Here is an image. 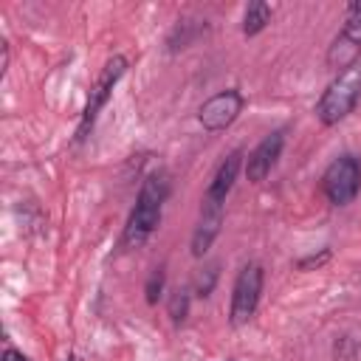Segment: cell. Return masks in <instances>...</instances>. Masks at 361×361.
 I'll use <instances>...</instances> for the list:
<instances>
[{
  "label": "cell",
  "instance_id": "cell-1",
  "mask_svg": "<svg viewBox=\"0 0 361 361\" xmlns=\"http://www.w3.org/2000/svg\"><path fill=\"white\" fill-rule=\"evenodd\" d=\"M169 195V180L164 172H149L138 189L135 206L127 217L124 234H121V245L124 248H138L147 243V237L158 228L161 223V212H164V200Z\"/></svg>",
  "mask_w": 361,
  "mask_h": 361
},
{
  "label": "cell",
  "instance_id": "cell-2",
  "mask_svg": "<svg viewBox=\"0 0 361 361\" xmlns=\"http://www.w3.org/2000/svg\"><path fill=\"white\" fill-rule=\"evenodd\" d=\"M358 99H361V59L353 62L350 68L338 71V76L324 87V93L316 104V116L324 127H333L353 113Z\"/></svg>",
  "mask_w": 361,
  "mask_h": 361
},
{
  "label": "cell",
  "instance_id": "cell-3",
  "mask_svg": "<svg viewBox=\"0 0 361 361\" xmlns=\"http://www.w3.org/2000/svg\"><path fill=\"white\" fill-rule=\"evenodd\" d=\"M361 189V161L355 155H338L322 175V192L330 206H347Z\"/></svg>",
  "mask_w": 361,
  "mask_h": 361
},
{
  "label": "cell",
  "instance_id": "cell-4",
  "mask_svg": "<svg viewBox=\"0 0 361 361\" xmlns=\"http://www.w3.org/2000/svg\"><path fill=\"white\" fill-rule=\"evenodd\" d=\"M262 282H265V271L259 262H248L240 268L234 288H231V307H228V322L234 327H243L257 313V305L262 296Z\"/></svg>",
  "mask_w": 361,
  "mask_h": 361
},
{
  "label": "cell",
  "instance_id": "cell-5",
  "mask_svg": "<svg viewBox=\"0 0 361 361\" xmlns=\"http://www.w3.org/2000/svg\"><path fill=\"white\" fill-rule=\"evenodd\" d=\"M124 71H127V59H124V56H113V59L104 62V68H102L96 85L90 87L87 104H85V110H82V118H79V127H76V141H85V138L90 135V130H93V124H96L102 107L107 104V99H110L113 87L118 85V79L124 76Z\"/></svg>",
  "mask_w": 361,
  "mask_h": 361
},
{
  "label": "cell",
  "instance_id": "cell-6",
  "mask_svg": "<svg viewBox=\"0 0 361 361\" xmlns=\"http://www.w3.org/2000/svg\"><path fill=\"white\" fill-rule=\"evenodd\" d=\"M358 59H361V0L347 6L344 23L327 48V65L333 71H338V68L344 71Z\"/></svg>",
  "mask_w": 361,
  "mask_h": 361
},
{
  "label": "cell",
  "instance_id": "cell-7",
  "mask_svg": "<svg viewBox=\"0 0 361 361\" xmlns=\"http://www.w3.org/2000/svg\"><path fill=\"white\" fill-rule=\"evenodd\" d=\"M243 107H245L243 93L234 90V87H228V90H220V93H214L212 99H206V102L200 104L197 121L203 124V130L217 133V130L231 127V124L237 121V116L243 113Z\"/></svg>",
  "mask_w": 361,
  "mask_h": 361
},
{
  "label": "cell",
  "instance_id": "cell-8",
  "mask_svg": "<svg viewBox=\"0 0 361 361\" xmlns=\"http://www.w3.org/2000/svg\"><path fill=\"white\" fill-rule=\"evenodd\" d=\"M282 147H285V133H282V130L268 133V135L248 152V158H245V178H248L251 183H262V180L271 175L276 158L282 155Z\"/></svg>",
  "mask_w": 361,
  "mask_h": 361
},
{
  "label": "cell",
  "instance_id": "cell-9",
  "mask_svg": "<svg viewBox=\"0 0 361 361\" xmlns=\"http://www.w3.org/2000/svg\"><path fill=\"white\" fill-rule=\"evenodd\" d=\"M240 164H243V152L234 149V152H228L226 161L217 166L212 183H209V189H206V195H203V206H206V209H223V203H226V197H228V192H231V186H234V180H237Z\"/></svg>",
  "mask_w": 361,
  "mask_h": 361
},
{
  "label": "cell",
  "instance_id": "cell-10",
  "mask_svg": "<svg viewBox=\"0 0 361 361\" xmlns=\"http://www.w3.org/2000/svg\"><path fill=\"white\" fill-rule=\"evenodd\" d=\"M220 223H223V209H206L200 206V220L192 231V257H206V251L212 248L214 237L220 234Z\"/></svg>",
  "mask_w": 361,
  "mask_h": 361
},
{
  "label": "cell",
  "instance_id": "cell-11",
  "mask_svg": "<svg viewBox=\"0 0 361 361\" xmlns=\"http://www.w3.org/2000/svg\"><path fill=\"white\" fill-rule=\"evenodd\" d=\"M268 23H271V6L262 3V0L248 3L245 14H243V34L245 37H257Z\"/></svg>",
  "mask_w": 361,
  "mask_h": 361
},
{
  "label": "cell",
  "instance_id": "cell-12",
  "mask_svg": "<svg viewBox=\"0 0 361 361\" xmlns=\"http://www.w3.org/2000/svg\"><path fill=\"white\" fill-rule=\"evenodd\" d=\"M189 305H192V293H189V288H178V290H172V296H169V316H172L175 324H180V322L189 316Z\"/></svg>",
  "mask_w": 361,
  "mask_h": 361
},
{
  "label": "cell",
  "instance_id": "cell-13",
  "mask_svg": "<svg viewBox=\"0 0 361 361\" xmlns=\"http://www.w3.org/2000/svg\"><path fill=\"white\" fill-rule=\"evenodd\" d=\"M217 276H220V265L217 262H212V265H206L200 274H197V279H195V293L197 296H209L212 293V288H214V282H217Z\"/></svg>",
  "mask_w": 361,
  "mask_h": 361
},
{
  "label": "cell",
  "instance_id": "cell-14",
  "mask_svg": "<svg viewBox=\"0 0 361 361\" xmlns=\"http://www.w3.org/2000/svg\"><path fill=\"white\" fill-rule=\"evenodd\" d=\"M164 282H166V274H164V268H155V271L149 274L147 285H144V296H147V305H158V299H161V293H164Z\"/></svg>",
  "mask_w": 361,
  "mask_h": 361
},
{
  "label": "cell",
  "instance_id": "cell-15",
  "mask_svg": "<svg viewBox=\"0 0 361 361\" xmlns=\"http://www.w3.org/2000/svg\"><path fill=\"white\" fill-rule=\"evenodd\" d=\"M358 341L353 338V336H341L338 341H336V347H333V353H336V358L338 361H353L355 355H358Z\"/></svg>",
  "mask_w": 361,
  "mask_h": 361
},
{
  "label": "cell",
  "instance_id": "cell-16",
  "mask_svg": "<svg viewBox=\"0 0 361 361\" xmlns=\"http://www.w3.org/2000/svg\"><path fill=\"white\" fill-rule=\"evenodd\" d=\"M327 259H330V248H322L319 254H307V257H302V259L296 262V268H299V271H310V268L324 265Z\"/></svg>",
  "mask_w": 361,
  "mask_h": 361
},
{
  "label": "cell",
  "instance_id": "cell-17",
  "mask_svg": "<svg viewBox=\"0 0 361 361\" xmlns=\"http://www.w3.org/2000/svg\"><path fill=\"white\" fill-rule=\"evenodd\" d=\"M3 361H28V358H25L20 350H14V347H6V350H3Z\"/></svg>",
  "mask_w": 361,
  "mask_h": 361
},
{
  "label": "cell",
  "instance_id": "cell-18",
  "mask_svg": "<svg viewBox=\"0 0 361 361\" xmlns=\"http://www.w3.org/2000/svg\"><path fill=\"white\" fill-rule=\"evenodd\" d=\"M68 361H79V355H68Z\"/></svg>",
  "mask_w": 361,
  "mask_h": 361
}]
</instances>
